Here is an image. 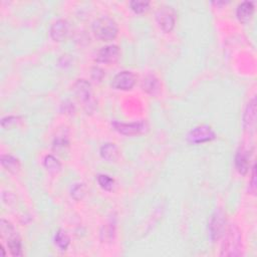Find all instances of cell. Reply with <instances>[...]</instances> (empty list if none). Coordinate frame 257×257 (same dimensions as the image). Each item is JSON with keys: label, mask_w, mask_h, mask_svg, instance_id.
<instances>
[{"label": "cell", "mask_w": 257, "mask_h": 257, "mask_svg": "<svg viewBox=\"0 0 257 257\" xmlns=\"http://www.w3.org/2000/svg\"><path fill=\"white\" fill-rule=\"evenodd\" d=\"M157 22L164 32H171L176 23L175 10L170 6L161 7L156 14Z\"/></svg>", "instance_id": "obj_7"}, {"label": "cell", "mask_w": 257, "mask_h": 257, "mask_svg": "<svg viewBox=\"0 0 257 257\" xmlns=\"http://www.w3.org/2000/svg\"><path fill=\"white\" fill-rule=\"evenodd\" d=\"M142 88L144 91L151 95H157L161 90L160 80L155 75H148L143 80Z\"/></svg>", "instance_id": "obj_13"}, {"label": "cell", "mask_w": 257, "mask_h": 257, "mask_svg": "<svg viewBox=\"0 0 257 257\" xmlns=\"http://www.w3.org/2000/svg\"><path fill=\"white\" fill-rule=\"evenodd\" d=\"M92 31L96 39L104 42H110L117 38L119 27L113 18L103 16L93 22Z\"/></svg>", "instance_id": "obj_1"}, {"label": "cell", "mask_w": 257, "mask_h": 257, "mask_svg": "<svg viewBox=\"0 0 257 257\" xmlns=\"http://www.w3.org/2000/svg\"><path fill=\"white\" fill-rule=\"evenodd\" d=\"M113 127L115 130L125 136H136L144 134L148 130V125L144 121L135 122V123H120L113 122Z\"/></svg>", "instance_id": "obj_6"}, {"label": "cell", "mask_w": 257, "mask_h": 257, "mask_svg": "<svg viewBox=\"0 0 257 257\" xmlns=\"http://www.w3.org/2000/svg\"><path fill=\"white\" fill-rule=\"evenodd\" d=\"M225 224H226V219L225 215L221 210H217L211 216L209 222V233L212 241L219 240L224 232H225Z\"/></svg>", "instance_id": "obj_8"}, {"label": "cell", "mask_w": 257, "mask_h": 257, "mask_svg": "<svg viewBox=\"0 0 257 257\" xmlns=\"http://www.w3.org/2000/svg\"><path fill=\"white\" fill-rule=\"evenodd\" d=\"M98 182H99L100 186L106 191H111L115 185L114 179L105 174H101L98 176Z\"/></svg>", "instance_id": "obj_20"}, {"label": "cell", "mask_w": 257, "mask_h": 257, "mask_svg": "<svg viewBox=\"0 0 257 257\" xmlns=\"http://www.w3.org/2000/svg\"><path fill=\"white\" fill-rule=\"evenodd\" d=\"M1 165L10 173L16 174L19 172L21 165L19 160L11 155H2L1 156Z\"/></svg>", "instance_id": "obj_16"}, {"label": "cell", "mask_w": 257, "mask_h": 257, "mask_svg": "<svg viewBox=\"0 0 257 257\" xmlns=\"http://www.w3.org/2000/svg\"><path fill=\"white\" fill-rule=\"evenodd\" d=\"M100 154L104 160L113 162V161H116L119 157V150L114 143H106L102 146Z\"/></svg>", "instance_id": "obj_17"}, {"label": "cell", "mask_w": 257, "mask_h": 257, "mask_svg": "<svg viewBox=\"0 0 257 257\" xmlns=\"http://www.w3.org/2000/svg\"><path fill=\"white\" fill-rule=\"evenodd\" d=\"M44 167L52 173H56L60 171L61 169V164L59 161L52 155H47L44 158Z\"/></svg>", "instance_id": "obj_19"}, {"label": "cell", "mask_w": 257, "mask_h": 257, "mask_svg": "<svg viewBox=\"0 0 257 257\" xmlns=\"http://www.w3.org/2000/svg\"><path fill=\"white\" fill-rule=\"evenodd\" d=\"M69 145V141L66 138H57L54 140L53 143V148L54 149H58V148H64L66 146Z\"/></svg>", "instance_id": "obj_25"}, {"label": "cell", "mask_w": 257, "mask_h": 257, "mask_svg": "<svg viewBox=\"0 0 257 257\" xmlns=\"http://www.w3.org/2000/svg\"><path fill=\"white\" fill-rule=\"evenodd\" d=\"M136 84V76L130 71H124L115 76L112 81V86L119 90L132 89Z\"/></svg>", "instance_id": "obj_9"}, {"label": "cell", "mask_w": 257, "mask_h": 257, "mask_svg": "<svg viewBox=\"0 0 257 257\" xmlns=\"http://www.w3.org/2000/svg\"><path fill=\"white\" fill-rule=\"evenodd\" d=\"M86 195V186L84 184H76L72 189V196L75 200L79 201Z\"/></svg>", "instance_id": "obj_22"}, {"label": "cell", "mask_w": 257, "mask_h": 257, "mask_svg": "<svg viewBox=\"0 0 257 257\" xmlns=\"http://www.w3.org/2000/svg\"><path fill=\"white\" fill-rule=\"evenodd\" d=\"M256 125V99L253 98L247 105L244 116H243V126L246 132L252 133Z\"/></svg>", "instance_id": "obj_11"}, {"label": "cell", "mask_w": 257, "mask_h": 257, "mask_svg": "<svg viewBox=\"0 0 257 257\" xmlns=\"http://www.w3.org/2000/svg\"><path fill=\"white\" fill-rule=\"evenodd\" d=\"M19 121L18 117L15 116H9V117H5L2 119L1 121V127L4 128H8L14 125H16Z\"/></svg>", "instance_id": "obj_23"}, {"label": "cell", "mask_w": 257, "mask_h": 257, "mask_svg": "<svg viewBox=\"0 0 257 257\" xmlns=\"http://www.w3.org/2000/svg\"><path fill=\"white\" fill-rule=\"evenodd\" d=\"M54 243L61 250H67L71 243V239H70L69 235L63 230H58L54 236Z\"/></svg>", "instance_id": "obj_18"}, {"label": "cell", "mask_w": 257, "mask_h": 257, "mask_svg": "<svg viewBox=\"0 0 257 257\" xmlns=\"http://www.w3.org/2000/svg\"><path fill=\"white\" fill-rule=\"evenodd\" d=\"M241 234L236 226H230L224 241L221 255L238 256L241 254Z\"/></svg>", "instance_id": "obj_4"}, {"label": "cell", "mask_w": 257, "mask_h": 257, "mask_svg": "<svg viewBox=\"0 0 257 257\" xmlns=\"http://www.w3.org/2000/svg\"><path fill=\"white\" fill-rule=\"evenodd\" d=\"M74 89L77 98L83 104L86 112L87 114H91L95 110L96 103L93 98L90 84L86 80H78L74 86Z\"/></svg>", "instance_id": "obj_2"}, {"label": "cell", "mask_w": 257, "mask_h": 257, "mask_svg": "<svg viewBox=\"0 0 257 257\" xmlns=\"http://www.w3.org/2000/svg\"><path fill=\"white\" fill-rule=\"evenodd\" d=\"M69 31V22L64 19H58L50 27V37L54 42H62L68 37Z\"/></svg>", "instance_id": "obj_12"}, {"label": "cell", "mask_w": 257, "mask_h": 257, "mask_svg": "<svg viewBox=\"0 0 257 257\" xmlns=\"http://www.w3.org/2000/svg\"><path fill=\"white\" fill-rule=\"evenodd\" d=\"M247 153L243 148H240L235 157V166L241 175H245L249 169V157Z\"/></svg>", "instance_id": "obj_14"}, {"label": "cell", "mask_w": 257, "mask_h": 257, "mask_svg": "<svg viewBox=\"0 0 257 257\" xmlns=\"http://www.w3.org/2000/svg\"><path fill=\"white\" fill-rule=\"evenodd\" d=\"M130 6L133 11L136 13H143L149 9L150 2L149 1H142V0H134L130 2Z\"/></svg>", "instance_id": "obj_21"}, {"label": "cell", "mask_w": 257, "mask_h": 257, "mask_svg": "<svg viewBox=\"0 0 257 257\" xmlns=\"http://www.w3.org/2000/svg\"><path fill=\"white\" fill-rule=\"evenodd\" d=\"M254 12V4L251 1H244L237 7V17L241 22H247Z\"/></svg>", "instance_id": "obj_15"}, {"label": "cell", "mask_w": 257, "mask_h": 257, "mask_svg": "<svg viewBox=\"0 0 257 257\" xmlns=\"http://www.w3.org/2000/svg\"><path fill=\"white\" fill-rule=\"evenodd\" d=\"M0 231H1L2 236L7 240V246L10 253L13 256H21V240L12 225L8 221L1 219L0 221Z\"/></svg>", "instance_id": "obj_3"}, {"label": "cell", "mask_w": 257, "mask_h": 257, "mask_svg": "<svg viewBox=\"0 0 257 257\" xmlns=\"http://www.w3.org/2000/svg\"><path fill=\"white\" fill-rule=\"evenodd\" d=\"M120 47L116 44H110L102 47L95 56V61L99 63L111 64L116 62L120 57Z\"/></svg>", "instance_id": "obj_10"}, {"label": "cell", "mask_w": 257, "mask_h": 257, "mask_svg": "<svg viewBox=\"0 0 257 257\" xmlns=\"http://www.w3.org/2000/svg\"><path fill=\"white\" fill-rule=\"evenodd\" d=\"M216 138L213 128L207 125L198 126L189 132L187 139L192 144H202L210 142Z\"/></svg>", "instance_id": "obj_5"}, {"label": "cell", "mask_w": 257, "mask_h": 257, "mask_svg": "<svg viewBox=\"0 0 257 257\" xmlns=\"http://www.w3.org/2000/svg\"><path fill=\"white\" fill-rule=\"evenodd\" d=\"M104 76H105V73H104V71L102 69H100V68H93L92 69V71H91V78H92V80L94 82H96V81L101 82Z\"/></svg>", "instance_id": "obj_24"}, {"label": "cell", "mask_w": 257, "mask_h": 257, "mask_svg": "<svg viewBox=\"0 0 257 257\" xmlns=\"http://www.w3.org/2000/svg\"><path fill=\"white\" fill-rule=\"evenodd\" d=\"M256 176H255V165L253 166V170H252V179H251V188L253 191H255V188H256Z\"/></svg>", "instance_id": "obj_26"}]
</instances>
